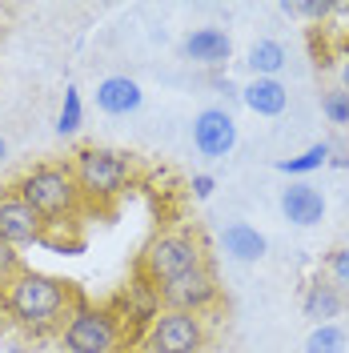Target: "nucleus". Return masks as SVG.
<instances>
[{"mask_svg":"<svg viewBox=\"0 0 349 353\" xmlns=\"http://www.w3.org/2000/svg\"><path fill=\"white\" fill-rule=\"evenodd\" d=\"M326 161H329V145L321 141V145H309L306 153H297V157H285V161H277V173L306 176V173H317V169H321Z\"/></svg>","mask_w":349,"mask_h":353,"instance_id":"obj_18","label":"nucleus"},{"mask_svg":"<svg viewBox=\"0 0 349 353\" xmlns=\"http://www.w3.org/2000/svg\"><path fill=\"white\" fill-rule=\"evenodd\" d=\"M346 52H349V41H346Z\"/></svg>","mask_w":349,"mask_h":353,"instance_id":"obj_29","label":"nucleus"},{"mask_svg":"<svg viewBox=\"0 0 349 353\" xmlns=\"http://www.w3.org/2000/svg\"><path fill=\"white\" fill-rule=\"evenodd\" d=\"M8 353H24V345H12V350H8Z\"/></svg>","mask_w":349,"mask_h":353,"instance_id":"obj_28","label":"nucleus"},{"mask_svg":"<svg viewBox=\"0 0 349 353\" xmlns=\"http://www.w3.org/2000/svg\"><path fill=\"white\" fill-rule=\"evenodd\" d=\"M221 249L233 257V261H261L269 241H265L261 233L253 229V225H245V221H233V225H225V233H221Z\"/></svg>","mask_w":349,"mask_h":353,"instance_id":"obj_16","label":"nucleus"},{"mask_svg":"<svg viewBox=\"0 0 349 353\" xmlns=\"http://www.w3.org/2000/svg\"><path fill=\"white\" fill-rule=\"evenodd\" d=\"M237 145V121L225 109H201L193 121V149L209 161H221V157L233 153Z\"/></svg>","mask_w":349,"mask_h":353,"instance_id":"obj_10","label":"nucleus"},{"mask_svg":"<svg viewBox=\"0 0 349 353\" xmlns=\"http://www.w3.org/2000/svg\"><path fill=\"white\" fill-rule=\"evenodd\" d=\"M205 261H209L205 241L193 229H161L153 241L145 245V253L137 257V269L153 285H165V281H173V277H181V273H189V269H197Z\"/></svg>","mask_w":349,"mask_h":353,"instance_id":"obj_5","label":"nucleus"},{"mask_svg":"<svg viewBox=\"0 0 349 353\" xmlns=\"http://www.w3.org/2000/svg\"><path fill=\"white\" fill-rule=\"evenodd\" d=\"M4 157H8V141L0 137V165H4Z\"/></svg>","mask_w":349,"mask_h":353,"instance_id":"obj_26","label":"nucleus"},{"mask_svg":"<svg viewBox=\"0 0 349 353\" xmlns=\"http://www.w3.org/2000/svg\"><path fill=\"white\" fill-rule=\"evenodd\" d=\"M17 197L44 221V229H61V225H77L88 205L77 189V176L68 169V161H37L21 169V176L8 185Z\"/></svg>","mask_w":349,"mask_h":353,"instance_id":"obj_2","label":"nucleus"},{"mask_svg":"<svg viewBox=\"0 0 349 353\" xmlns=\"http://www.w3.org/2000/svg\"><path fill=\"white\" fill-rule=\"evenodd\" d=\"M341 88H346V92H349V52H346V57H341Z\"/></svg>","mask_w":349,"mask_h":353,"instance_id":"obj_25","label":"nucleus"},{"mask_svg":"<svg viewBox=\"0 0 349 353\" xmlns=\"http://www.w3.org/2000/svg\"><path fill=\"white\" fill-rule=\"evenodd\" d=\"M41 241H48L44 221L12 189H0V245L4 249H24V245H41Z\"/></svg>","mask_w":349,"mask_h":353,"instance_id":"obj_9","label":"nucleus"},{"mask_svg":"<svg viewBox=\"0 0 349 353\" xmlns=\"http://www.w3.org/2000/svg\"><path fill=\"white\" fill-rule=\"evenodd\" d=\"M61 337V350L65 353H129L137 350L132 337L125 333V325L117 321V313L105 305H92V301H77V309L68 313Z\"/></svg>","mask_w":349,"mask_h":353,"instance_id":"obj_4","label":"nucleus"},{"mask_svg":"<svg viewBox=\"0 0 349 353\" xmlns=\"http://www.w3.org/2000/svg\"><path fill=\"white\" fill-rule=\"evenodd\" d=\"M293 12H301L309 21H326L333 12V4H326V0H301V4H293Z\"/></svg>","mask_w":349,"mask_h":353,"instance_id":"obj_23","label":"nucleus"},{"mask_svg":"<svg viewBox=\"0 0 349 353\" xmlns=\"http://www.w3.org/2000/svg\"><path fill=\"white\" fill-rule=\"evenodd\" d=\"M129 353H157V350H149V345H145V341H141V345H137V350H129Z\"/></svg>","mask_w":349,"mask_h":353,"instance_id":"obj_27","label":"nucleus"},{"mask_svg":"<svg viewBox=\"0 0 349 353\" xmlns=\"http://www.w3.org/2000/svg\"><path fill=\"white\" fill-rule=\"evenodd\" d=\"M157 293H161V309L197 313V317H205V313H213L221 305V281L209 261L173 277V281H165V285H157Z\"/></svg>","mask_w":349,"mask_h":353,"instance_id":"obj_6","label":"nucleus"},{"mask_svg":"<svg viewBox=\"0 0 349 353\" xmlns=\"http://www.w3.org/2000/svg\"><path fill=\"white\" fill-rule=\"evenodd\" d=\"M145 105V88L137 85L132 77H105L97 85V109L109 117H129Z\"/></svg>","mask_w":349,"mask_h":353,"instance_id":"obj_11","label":"nucleus"},{"mask_svg":"<svg viewBox=\"0 0 349 353\" xmlns=\"http://www.w3.org/2000/svg\"><path fill=\"white\" fill-rule=\"evenodd\" d=\"M301 309H306V317L313 325H333V317L346 313V293L333 285V281H313V285L306 289Z\"/></svg>","mask_w":349,"mask_h":353,"instance_id":"obj_15","label":"nucleus"},{"mask_svg":"<svg viewBox=\"0 0 349 353\" xmlns=\"http://www.w3.org/2000/svg\"><path fill=\"white\" fill-rule=\"evenodd\" d=\"M68 169L77 176V189L85 197L88 209L105 213L137 185V157L125 149H101V145H85L77 149Z\"/></svg>","mask_w":349,"mask_h":353,"instance_id":"obj_3","label":"nucleus"},{"mask_svg":"<svg viewBox=\"0 0 349 353\" xmlns=\"http://www.w3.org/2000/svg\"><path fill=\"white\" fill-rule=\"evenodd\" d=\"M77 301H81V293H77L72 281L48 277V273H37V269H17L0 285V313L24 337H52V333H61L68 313L77 309Z\"/></svg>","mask_w":349,"mask_h":353,"instance_id":"obj_1","label":"nucleus"},{"mask_svg":"<svg viewBox=\"0 0 349 353\" xmlns=\"http://www.w3.org/2000/svg\"><path fill=\"white\" fill-rule=\"evenodd\" d=\"M189 189H193V197H197V201H209V197H213V189H217V181H213L209 173H197Z\"/></svg>","mask_w":349,"mask_h":353,"instance_id":"obj_24","label":"nucleus"},{"mask_svg":"<svg viewBox=\"0 0 349 353\" xmlns=\"http://www.w3.org/2000/svg\"><path fill=\"white\" fill-rule=\"evenodd\" d=\"M241 101H245V109L257 112V117H281L285 105H289V88L277 77H253V85L241 88Z\"/></svg>","mask_w":349,"mask_h":353,"instance_id":"obj_14","label":"nucleus"},{"mask_svg":"<svg viewBox=\"0 0 349 353\" xmlns=\"http://www.w3.org/2000/svg\"><path fill=\"white\" fill-rule=\"evenodd\" d=\"M326 269H329V277H333V285L349 289V245H337V249L329 253Z\"/></svg>","mask_w":349,"mask_h":353,"instance_id":"obj_22","label":"nucleus"},{"mask_svg":"<svg viewBox=\"0 0 349 353\" xmlns=\"http://www.w3.org/2000/svg\"><path fill=\"white\" fill-rule=\"evenodd\" d=\"M85 121V101H81V88L65 85V105H61V117H57V132L61 137H72Z\"/></svg>","mask_w":349,"mask_h":353,"instance_id":"obj_19","label":"nucleus"},{"mask_svg":"<svg viewBox=\"0 0 349 353\" xmlns=\"http://www.w3.org/2000/svg\"><path fill=\"white\" fill-rule=\"evenodd\" d=\"M321 112L329 117V125H349V92L346 88H329L321 97Z\"/></svg>","mask_w":349,"mask_h":353,"instance_id":"obj_21","label":"nucleus"},{"mask_svg":"<svg viewBox=\"0 0 349 353\" xmlns=\"http://www.w3.org/2000/svg\"><path fill=\"white\" fill-rule=\"evenodd\" d=\"M145 345L157 353H205V345H209V325L197 313L161 309V317L145 333Z\"/></svg>","mask_w":349,"mask_h":353,"instance_id":"obj_8","label":"nucleus"},{"mask_svg":"<svg viewBox=\"0 0 349 353\" xmlns=\"http://www.w3.org/2000/svg\"><path fill=\"white\" fill-rule=\"evenodd\" d=\"M109 309L117 313V321L125 325V333L132 337V345H141V341H145L141 333H149V325L161 317V293H157L153 281L132 265V277L121 285V293L109 301Z\"/></svg>","mask_w":349,"mask_h":353,"instance_id":"obj_7","label":"nucleus"},{"mask_svg":"<svg viewBox=\"0 0 349 353\" xmlns=\"http://www.w3.org/2000/svg\"><path fill=\"white\" fill-rule=\"evenodd\" d=\"M285 44L281 41H257L249 48V68H253V77H277L285 68Z\"/></svg>","mask_w":349,"mask_h":353,"instance_id":"obj_17","label":"nucleus"},{"mask_svg":"<svg viewBox=\"0 0 349 353\" xmlns=\"http://www.w3.org/2000/svg\"><path fill=\"white\" fill-rule=\"evenodd\" d=\"M306 353H346V330L333 325H313V333L306 337Z\"/></svg>","mask_w":349,"mask_h":353,"instance_id":"obj_20","label":"nucleus"},{"mask_svg":"<svg viewBox=\"0 0 349 353\" xmlns=\"http://www.w3.org/2000/svg\"><path fill=\"white\" fill-rule=\"evenodd\" d=\"M181 48H185V57L193 65H205V68H217L233 57V41H229L225 28H193Z\"/></svg>","mask_w":349,"mask_h":353,"instance_id":"obj_12","label":"nucleus"},{"mask_svg":"<svg viewBox=\"0 0 349 353\" xmlns=\"http://www.w3.org/2000/svg\"><path fill=\"white\" fill-rule=\"evenodd\" d=\"M281 213H285V221L309 229V225H317V221L326 217V197H321V189L297 181V185L281 189Z\"/></svg>","mask_w":349,"mask_h":353,"instance_id":"obj_13","label":"nucleus"}]
</instances>
